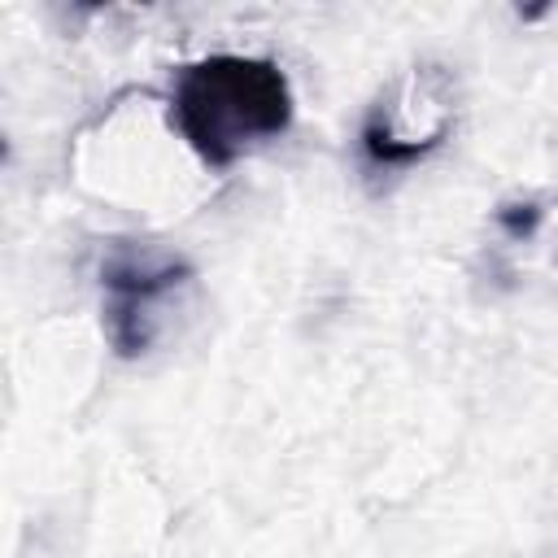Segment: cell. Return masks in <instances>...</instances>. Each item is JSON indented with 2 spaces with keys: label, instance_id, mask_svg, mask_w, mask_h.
Listing matches in <instances>:
<instances>
[{
  "label": "cell",
  "instance_id": "2",
  "mask_svg": "<svg viewBox=\"0 0 558 558\" xmlns=\"http://www.w3.org/2000/svg\"><path fill=\"white\" fill-rule=\"evenodd\" d=\"M192 279V266L161 248V244H135L113 240L100 262V288H105V331L109 344L122 357H135L153 344L161 327L166 301Z\"/></svg>",
  "mask_w": 558,
  "mask_h": 558
},
{
  "label": "cell",
  "instance_id": "1",
  "mask_svg": "<svg viewBox=\"0 0 558 558\" xmlns=\"http://www.w3.org/2000/svg\"><path fill=\"white\" fill-rule=\"evenodd\" d=\"M170 118L205 166H231L292 126V87L266 57L214 52L179 65Z\"/></svg>",
  "mask_w": 558,
  "mask_h": 558
}]
</instances>
